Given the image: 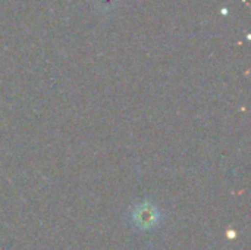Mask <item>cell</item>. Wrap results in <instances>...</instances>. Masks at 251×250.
<instances>
[{
  "label": "cell",
  "mask_w": 251,
  "mask_h": 250,
  "mask_svg": "<svg viewBox=\"0 0 251 250\" xmlns=\"http://www.w3.org/2000/svg\"><path fill=\"white\" fill-rule=\"evenodd\" d=\"M131 218H132L134 225L140 230H151L157 227L159 222L162 221L160 211L154 205H150V203L137 205L132 209Z\"/></svg>",
  "instance_id": "6da1fadb"
}]
</instances>
